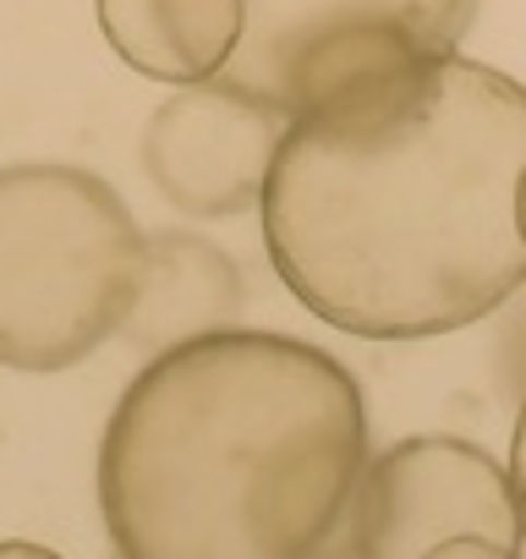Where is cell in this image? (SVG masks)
Listing matches in <instances>:
<instances>
[{"label":"cell","instance_id":"5","mask_svg":"<svg viewBox=\"0 0 526 559\" xmlns=\"http://www.w3.org/2000/svg\"><path fill=\"white\" fill-rule=\"evenodd\" d=\"M362 559L428 554H521V510L510 466L455 433H417L390 444L351 493Z\"/></svg>","mask_w":526,"mask_h":559},{"label":"cell","instance_id":"3","mask_svg":"<svg viewBox=\"0 0 526 559\" xmlns=\"http://www.w3.org/2000/svg\"><path fill=\"white\" fill-rule=\"evenodd\" d=\"M143 241L116 187L77 165L0 170V362L61 373L94 357L127 324Z\"/></svg>","mask_w":526,"mask_h":559},{"label":"cell","instance_id":"6","mask_svg":"<svg viewBox=\"0 0 526 559\" xmlns=\"http://www.w3.org/2000/svg\"><path fill=\"white\" fill-rule=\"evenodd\" d=\"M286 116L258 94L208 78L181 83L143 132V170L165 203L198 219H230L258 203Z\"/></svg>","mask_w":526,"mask_h":559},{"label":"cell","instance_id":"4","mask_svg":"<svg viewBox=\"0 0 526 559\" xmlns=\"http://www.w3.org/2000/svg\"><path fill=\"white\" fill-rule=\"evenodd\" d=\"M471 7L477 0H241V39L219 78L297 116L357 78L450 56Z\"/></svg>","mask_w":526,"mask_h":559},{"label":"cell","instance_id":"7","mask_svg":"<svg viewBox=\"0 0 526 559\" xmlns=\"http://www.w3.org/2000/svg\"><path fill=\"white\" fill-rule=\"evenodd\" d=\"M110 50L154 83H208L241 39V0H94Z\"/></svg>","mask_w":526,"mask_h":559},{"label":"cell","instance_id":"2","mask_svg":"<svg viewBox=\"0 0 526 559\" xmlns=\"http://www.w3.org/2000/svg\"><path fill=\"white\" fill-rule=\"evenodd\" d=\"M362 466L351 368L225 324L132 379L99 444V510L132 559H302L351 515Z\"/></svg>","mask_w":526,"mask_h":559},{"label":"cell","instance_id":"8","mask_svg":"<svg viewBox=\"0 0 526 559\" xmlns=\"http://www.w3.org/2000/svg\"><path fill=\"white\" fill-rule=\"evenodd\" d=\"M236 308H241V274L219 247L198 236H159V241H143L138 292L121 330H132L148 346H176V341L225 330Z\"/></svg>","mask_w":526,"mask_h":559},{"label":"cell","instance_id":"9","mask_svg":"<svg viewBox=\"0 0 526 559\" xmlns=\"http://www.w3.org/2000/svg\"><path fill=\"white\" fill-rule=\"evenodd\" d=\"M510 483H515V510H521V537H526V401H521L515 439H510Z\"/></svg>","mask_w":526,"mask_h":559},{"label":"cell","instance_id":"1","mask_svg":"<svg viewBox=\"0 0 526 559\" xmlns=\"http://www.w3.org/2000/svg\"><path fill=\"white\" fill-rule=\"evenodd\" d=\"M258 214L330 330H466L526 286V88L455 50L357 78L286 116Z\"/></svg>","mask_w":526,"mask_h":559}]
</instances>
